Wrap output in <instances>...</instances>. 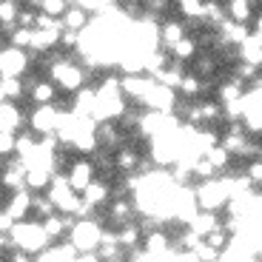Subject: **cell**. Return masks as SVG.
I'll return each mask as SVG.
<instances>
[{
	"mask_svg": "<svg viewBox=\"0 0 262 262\" xmlns=\"http://www.w3.org/2000/svg\"><path fill=\"white\" fill-rule=\"evenodd\" d=\"M32 211L40 216V220H49V216H54V214H60L57 211V205H54V200L52 196H40V194H34V203H32Z\"/></svg>",
	"mask_w": 262,
	"mask_h": 262,
	"instance_id": "obj_26",
	"label": "cell"
},
{
	"mask_svg": "<svg viewBox=\"0 0 262 262\" xmlns=\"http://www.w3.org/2000/svg\"><path fill=\"white\" fill-rule=\"evenodd\" d=\"M103 231H105L103 225L94 216H89V220H77L74 223V228L69 231V239L77 245V251H97L100 243H103Z\"/></svg>",
	"mask_w": 262,
	"mask_h": 262,
	"instance_id": "obj_4",
	"label": "cell"
},
{
	"mask_svg": "<svg viewBox=\"0 0 262 262\" xmlns=\"http://www.w3.org/2000/svg\"><path fill=\"white\" fill-rule=\"evenodd\" d=\"M49 196L54 200L57 211H63V214H74V211L83 205V194H80V191L69 183V177H63V174H54L52 185H49Z\"/></svg>",
	"mask_w": 262,
	"mask_h": 262,
	"instance_id": "obj_3",
	"label": "cell"
},
{
	"mask_svg": "<svg viewBox=\"0 0 262 262\" xmlns=\"http://www.w3.org/2000/svg\"><path fill=\"white\" fill-rule=\"evenodd\" d=\"M117 236H120V245H123L125 251H134V248H140V243L145 239V231H143V225H137V223H125L123 228L117 231Z\"/></svg>",
	"mask_w": 262,
	"mask_h": 262,
	"instance_id": "obj_16",
	"label": "cell"
},
{
	"mask_svg": "<svg viewBox=\"0 0 262 262\" xmlns=\"http://www.w3.org/2000/svg\"><path fill=\"white\" fill-rule=\"evenodd\" d=\"M26 92V80L23 77H3L0 80V97L3 100H20Z\"/></svg>",
	"mask_w": 262,
	"mask_h": 262,
	"instance_id": "obj_23",
	"label": "cell"
},
{
	"mask_svg": "<svg viewBox=\"0 0 262 262\" xmlns=\"http://www.w3.org/2000/svg\"><path fill=\"white\" fill-rule=\"evenodd\" d=\"M194 69H196V74H200V77H214L216 60L211 57V54H200V57H196V63H194Z\"/></svg>",
	"mask_w": 262,
	"mask_h": 262,
	"instance_id": "obj_30",
	"label": "cell"
},
{
	"mask_svg": "<svg viewBox=\"0 0 262 262\" xmlns=\"http://www.w3.org/2000/svg\"><path fill=\"white\" fill-rule=\"evenodd\" d=\"M9 234L14 236V248H23L29 254H43L49 248V234L43 228V223H26V220H20Z\"/></svg>",
	"mask_w": 262,
	"mask_h": 262,
	"instance_id": "obj_2",
	"label": "cell"
},
{
	"mask_svg": "<svg viewBox=\"0 0 262 262\" xmlns=\"http://www.w3.org/2000/svg\"><path fill=\"white\" fill-rule=\"evenodd\" d=\"M26 89H29V100L34 105H49L57 100V85L54 80H37V77H26Z\"/></svg>",
	"mask_w": 262,
	"mask_h": 262,
	"instance_id": "obj_8",
	"label": "cell"
},
{
	"mask_svg": "<svg viewBox=\"0 0 262 262\" xmlns=\"http://www.w3.org/2000/svg\"><path fill=\"white\" fill-rule=\"evenodd\" d=\"M72 6L69 0H43L40 3V12H46V14H54V17H63V12Z\"/></svg>",
	"mask_w": 262,
	"mask_h": 262,
	"instance_id": "obj_31",
	"label": "cell"
},
{
	"mask_svg": "<svg viewBox=\"0 0 262 262\" xmlns=\"http://www.w3.org/2000/svg\"><path fill=\"white\" fill-rule=\"evenodd\" d=\"M114 160H117V168L123 171V174H131V171L140 168V157H137V151L131 148V145H120L117 154H114Z\"/></svg>",
	"mask_w": 262,
	"mask_h": 262,
	"instance_id": "obj_22",
	"label": "cell"
},
{
	"mask_svg": "<svg viewBox=\"0 0 262 262\" xmlns=\"http://www.w3.org/2000/svg\"><path fill=\"white\" fill-rule=\"evenodd\" d=\"M143 248L148 251V254H168V251H171V236L165 234L163 228H154V231L145 234Z\"/></svg>",
	"mask_w": 262,
	"mask_h": 262,
	"instance_id": "obj_17",
	"label": "cell"
},
{
	"mask_svg": "<svg viewBox=\"0 0 262 262\" xmlns=\"http://www.w3.org/2000/svg\"><path fill=\"white\" fill-rule=\"evenodd\" d=\"M196 49H200L196 37H183L177 46L171 49V57L174 60H191V57H196Z\"/></svg>",
	"mask_w": 262,
	"mask_h": 262,
	"instance_id": "obj_25",
	"label": "cell"
},
{
	"mask_svg": "<svg viewBox=\"0 0 262 262\" xmlns=\"http://www.w3.org/2000/svg\"><path fill=\"white\" fill-rule=\"evenodd\" d=\"M220 225H223V223H220L216 211H203V214H196L194 220H191V228L203 236V239H205V236H208L214 228H220Z\"/></svg>",
	"mask_w": 262,
	"mask_h": 262,
	"instance_id": "obj_19",
	"label": "cell"
},
{
	"mask_svg": "<svg viewBox=\"0 0 262 262\" xmlns=\"http://www.w3.org/2000/svg\"><path fill=\"white\" fill-rule=\"evenodd\" d=\"M140 105L143 108H151V112H174L177 108V89H171V85L165 83H154L148 89V94H145L143 100H140Z\"/></svg>",
	"mask_w": 262,
	"mask_h": 262,
	"instance_id": "obj_5",
	"label": "cell"
},
{
	"mask_svg": "<svg viewBox=\"0 0 262 262\" xmlns=\"http://www.w3.org/2000/svg\"><path fill=\"white\" fill-rule=\"evenodd\" d=\"M92 20H89V9L80 6V3H72V6L63 12V26L72 29V32H83Z\"/></svg>",
	"mask_w": 262,
	"mask_h": 262,
	"instance_id": "obj_14",
	"label": "cell"
},
{
	"mask_svg": "<svg viewBox=\"0 0 262 262\" xmlns=\"http://www.w3.org/2000/svg\"><path fill=\"white\" fill-rule=\"evenodd\" d=\"M6 262H34V259L29 256V251H23V248H14L12 254L6 256Z\"/></svg>",
	"mask_w": 262,
	"mask_h": 262,
	"instance_id": "obj_33",
	"label": "cell"
},
{
	"mask_svg": "<svg viewBox=\"0 0 262 262\" xmlns=\"http://www.w3.org/2000/svg\"><path fill=\"white\" fill-rule=\"evenodd\" d=\"M0 120H3V131L20 134V128H23V123H26V114L17 108L14 100H3V105H0Z\"/></svg>",
	"mask_w": 262,
	"mask_h": 262,
	"instance_id": "obj_11",
	"label": "cell"
},
{
	"mask_svg": "<svg viewBox=\"0 0 262 262\" xmlns=\"http://www.w3.org/2000/svg\"><path fill=\"white\" fill-rule=\"evenodd\" d=\"M143 3H145V6H148V3H154V0H143Z\"/></svg>",
	"mask_w": 262,
	"mask_h": 262,
	"instance_id": "obj_35",
	"label": "cell"
},
{
	"mask_svg": "<svg viewBox=\"0 0 262 262\" xmlns=\"http://www.w3.org/2000/svg\"><path fill=\"white\" fill-rule=\"evenodd\" d=\"M108 196H112V188H108L105 180H94V183L83 191V200L85 203H92L94 208H100L103 203H108Z\"/></svg>",
	"mask_w": 262,
	"mask_h": 262,
	"instance_id": "obj_18",
	"label": "cell"
},
{
	"mask_svg": "<svg viewBox=\"0 0 262 262\" xmlns=\"http://www.w3.org/2000/svg\"><path fill=\"white\" fill-rule=\"evenodd\" d=\"M74 262H103V256H100V251H80Z\"/></svg>",
	"mask_w": 262,
	"mask_h": 262,
	"instance_id": "obj_34",
	"label": "cell"
},
{
	"mask_svg": "<svg viewBox=\"0 0 262 262\" xmlns=\"http://www.w3.org/2000/svg\"><path fill=\"white\" fill-rule=\"evenodd\" d=\"M205 157H208L211 163H214V168H216V171H225V168L231 165V157H234V154H231V151L225 148L223 143H220V145H214V148L205 151Z\"/></svg>",
	"mask_w": 262,
	"mask_h": 262,
	"instance_id": "obj_24",
	"label": "cell"
},
{
	"mask_svg": "<svg viewBox=\"0 0 262 262\" xmlns=\"http://www.w3.org/2000/svg\"><path fill=\"white\" fill-rule=\"evenodd\" d=\"M251 180H254V185H262V157H256L254 163L248 165V171H245Z\"/></svg>",
	"mask_w": 262,
	"mask_h": 262,
	"instance_id": "obj_32",
	"label": "cell"
},
{
	"mask_svg": "<svg viewBox=\"0 0 262 262\" xmlns=\"http://www.w3.org/2000/svg\"><path fill=\"white\" fill-rule=\"evenodd\" d=\"M72 54L74 52L60 54V57L52 63V69H49V77H52L54 85L63 89V92H80L83 83L89 80V69H83V63H77Z\"/></svg>",
	"mask_w": 262,
	"mask_h": 262,
	"instance_id": "obj_1",
	"label": "cell"
},
{
	"mask_svg": "<svg viewBox=\"0 0 262 262\" xmlns=\"http://www.w3.org/2000/svg\"><path fill=\"white\" fill-rule=\"evenodd\" d=\"M180 12L185 20H205V0H180Z\"/></svg>",
	"mask_w": 262,
	"mask_h": 262,
	"instance_id": "obj_27",
	"label": "cell"
},
{
	"mask_svg": "<svg viewBox=\"0 0 262 262\" xmlns=\"http://www.w3.org/2000/svg\"><path fill=\"white\" fill-rule=\"evenodd\" d=\"M74 223H77V216H74V214H54V216H49V220H43V228H46L49 239L57 243L66 231L74 228Z\"/></svg>",
	"mask_w": 262,
	"mask_h": 262,
	"instance_id": "obj_12",
	"label": "cell"
},
{
	"mask_svg": "<svg viewBox=\"0 0 262 262\" xmlns=\"http://www.w3.org/2000/svg\"><path fill=\"white\" fill-rule=\"evenodd\" d=\"M60 108L54 103L49 105H37L32 112V117H29V125H32L34 134H40V137H49V134H57L60 128Z\"/></svg>",
	"mask_w": 262,
	"mask_h": 262,
	"instance_id": "obj_6",
	"label": "cell"
},
{
	"mask_svg": "<svg viewBox=\"0 0 262 262\" xmlns=\"http://www.w3.org/2000/svg\"><path fill=\"white\" fill-rule=\"evenodd\" d=\"M117 262H123V259H117Z\"/></svg>",
	"mask_w": 262,
	"mask_h": 262,
	"instance_id": "obj_36",
	"label": "cell"
},
{
	"mask_svg": "<svg viewBox=\"0 0 262 262\" xmlns=\"http://www.w3.org/2000/svg\"><path fill=\"white\" fill-rule=\"evenodd\" d=\"M94 171H97L94 160H77V163L72 165V171H69V183L83 194V191L94 183Z\"/></svg>",
	"mask_w": 262,
	"mask_h": 262,
	"instance_id": "obj_9",
	"label": "cell"
},
{
	"mask_svg": "<svg viewBox=\"0 0 262 262\" xmlns=\"http://www.w3.org/2000/svg\"><path fill=\"white\" fill-rule=\"evenodd\" d=\"M225 9H228V17L236 20V23H251V17H254V3L251 0H228Z\"/></svg>",
	"mask_w": 262,
	"mask_h": 262,
	"instance_id": "obj_21",
	"label": "cell"
},
{
	"mask_svg": "<svg viewBox=\"0 0 262 262\" xmlns=\"http://www.w3.org/2000/svg\"><path fill=\"white\" fill-rule=\"evenodd\" d=\"M194 254L200 256L203 262H220V248H214L208 239H200V243H196V248H194Z\"/></svg>",
	"mask_w": 262,
	"mask_h": 262,
	"instance_id": "obj_29",
	"label": "cell"
},
{
	"mask_svg": "<svg viewBox=\"0 0 262 262\" xmlns=\"http://www.w3.org/2000/svg\"><path fill=\"white\" fill-rule=\"evenodd\" d=\"M105 220L112 225H120V228H123L125 223H134V205H131L128 200H123V196H117V200L108 205V211H105Z\"/></svg>",
	"mask_w": 262,
	"mask_h": 262,
	"instance_id": "obj_13",
	"label": "cell"
},
{
	"mask_svg": "<svg viewBox=\"0 0 262 262\" xmlns=\"http://www.w3.org/2000/svg\"><path fill=\"white\" fill-rule=\"evenodd\" d=\"M0 72L3 77H23L29 72V49L6 46L0 54Z\"/></svg>",
	"mask_w": 262,
	"mask_h": 262,
	"instance_id": "obj_7",
	"label": "cell"
},
{
	"mask_svg": "<svg viewBox=\"0 0 262 262\" xmlns=\"http://www.w3.org/2000/svg\"><path fill=\"white\" fill-rule=\"evenodd\" d=\"M32 34H34V29H26V26H14V29H12V34H9V46L29 49V52H32Z\"/></svg>",
	"mask_w": 262,
	"mask_h": 262,
	"instance_id": "obj_28",
	"label": "cell"
},
{
	"mask_svg": "<svg viewBox=\"0 0 262 262\" xmlns=\"http://www.w3.org/2000/svg\"><path fill=\"white\" fill-rule=\"evenodd\" d=\"M32 203H34V194L29 188H20V191H12V200H9L6 211L14 216V220H26L29 211H32Z\"/></svg>",
	"mask_w": 262,
	"mask_h": 262,
	"instance_id": "obj_10",
	"label": "cell"
},
{
	"mask_svg": "<svg viewBox=\"0 0 262 262\" xmlns=\"http://www.w3.org/2000/svg\"><path fill=\"white\" fill-rule=\"evenodd\" d=\"M185 29H188V23H180V20H168L163 29H160V37H163V49H174L183 37H188L185 34Z\"/></svg>",
	"mask_w": 262,
	"mask_h": 262,
	"instance_id": "obj_15",
	"label": "cell"
},
{
	"mask_svg": "<svg viewBox=\"0 0 262 262\" xmlns=\"http://www.w3.org/2000/svg\"><path fill=\"white\" fill-rule=\"evenodd\" d=\"M239 60L254 63V66H259V69H262V40L256 37V34H251L243 46H239Z\"/></svg>",
	"mask_w": 262,
	"mask_h": 262,
	"instance_id": "obj_20",
	"label": "cell"
}]
</instances>
